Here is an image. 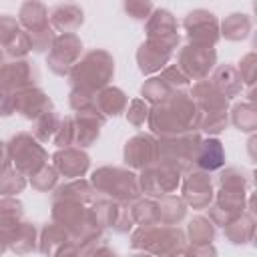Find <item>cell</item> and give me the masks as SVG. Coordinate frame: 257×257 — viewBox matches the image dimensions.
<instances>
[{"label":"cell","instance_id":"cell-48","mask_svg":"<svg viewBox=\"0 0 257 257\" xmlns=\"http://www.w3.org/2000/svg\"><path fill=\"white\" fill-rule=\"evenodd\" d=\"M239 76L243 80V86H249L253 88L255 84V76H257V58H255V52H247L241 60H239Z\"/></svg>","mask_w":257,"mask_h":257},{"label":"cell","instance_id":"cell-25","mask_svg":"<svg viewBox=\"0 0 257 257\" xmlns=\"http://www.w3.org/2000/svg\"><path fill=\"white\" fill-rule=\"evenodd\" d=\"M145 34L147 38H181L179 36V22L175 14L167 8H155L151 16L145 20Z\"/></svg>","mask_w":257,"mask_h":257},{"label":"cell","instance_id":"cell-29","mask_svg":"<svg viewBox=\"0 0 257 257\" xmlns=\"http://www.w3.org/2000/svg\"><path fill=\"white\" fill-rule=\"evenodd\" d=\"M253 30V20L245 12H231L225 20H219V34L229 42L245 40Z\"/></svg>","mask_w":257,"mask_h":257},{"label":"cell","instance_id":"cell-7","mask_svg":"<svg viewBox=\"0 0 257 257\" xmlns=\"http://www.w3.org/2000/svg\"><path fill=\"white\" fill-rule=\"evenodd\" d=\"M8 159L14 169H18L24 177L34 175L42 165L48 163V153L44 145L32 133H16L6 143Z\"/></svg>","mask_w":257,"mask_h":257},{"label":"cell","instance_id":"cell-19","mask_svg":"<svg viewBox=\"0 0 257 257\" xmlns=\"http://www.w3.org/2000/svg\"><path fill=\"white\" fill-rule=\"evenodd\" d=\"M50 108H54V104L40 86H28L14 92V112L26 120H34Z\"/></svg>","mask_w":257,"mask_h":257},{"label":"cell","instance_id":"cell-27","mask_svg":"<svg viewBox=\"0 0 257 257\" xmlns=\"http://www.w3.org/2000/svg\"><path fill=\"white\" fill-rule=\"evenodd\" d=\"M255 227H257L255 215L245 209L241 215L233 217L227 225H223V235L233 245H245L255 239Z\"/></svg>","mask_w":257,"mask_h":257},{"label":"cell","instance_id":"cell-31","mask_svg":"<svg viewBox=\"0 0 257 257\" xmlns=\"http://www.w3.org/2000/svg\"><path fill=\"white\" fill-rule=\"evenodd\" d=\"M48 6L42 2V0H24L18 8V22L20 26L30 32V30H36V28H42V26H48Z\"/></svg>","mask_w":257,"mask_h":257},{"label":"cell","instance_id":"cell-30","mask_svg":"<svg viewBox=\"0 0 257 257\" xmlns=\"http://www.w3.org/2000/svg\"><path fill=\"white\" fill-rule=\"evenodd\" d=\"M187 203L183 201L181 195L169 193L157 199V213H159V223L163 225H179L187 217Z\"/></svg>","mask_w":257,"mask_h":257},{"label":"cell","instance_id":"cell-21","mask_svg":"<svg viewBox=\"0 0 257 257\" xmlns=\"http://www.w3.org/2000/svg\"><path fill=\"white\" fill-rule=\"evenodd\" d=\"M227 161V153L223 143L217 137H205L201 139L199 147H197V155H195V167L207 173H215L219 169L225 167Z\"/></svg>","mask_w":257,"mask_h":257},{"label":"cell","instance_id":"cell-50","mask_svg":"<svg viewBox=\"0 0 257 257\" xmlns=\"http://www.w3.org/2000/svg\"><path fill=\"white\" fill-rule=\"evenodd\" d=\"M114 233H118V235H126V233H131L133 229H135V219H133V215H131V209H128V205H120V209H118V215H116V219H114V223H112V227H110Z\"/></svg>","mask_w":257,"mask_h":257},{"label":"cell","instance_id":"cell-34","mask_svg":"<svg viewBox=\"0 0 257 257\" xmlns=\"http://www.w3.org/2000/svg\"><path fill=\"white\" fill-rule=\"evenodd\" d=\"M173 92H175V88L161 74L149 76L141 86V98H145L149 104H159V102L167 100Z\"/></svg>","mask_w":257,"mask_h":257},{"label":"cell","instance_id":"cell-9","mask_svg":"<svg viewBox=\"0 0 257 257\" xmlns=\"http://www.w3.org/2000/svg\"><path fill=\"white\" fill-rule=\"evenodd\" d=\"M82 40L76 32H58L50 50L46 52V66L56 76H68L70 68L82 56Z\"/></svg>","mask_w":257,"mask_h":257},{"label":"cell","instance_id":"cell-52","mask_svg":"<svg viewBox=\"0 0 257 257\" xmlns=\"http://www.w3.org/2000/svg\"><path fill=\"white\" fill-rule=\"evenodd\" d=\"M183 255H193V257H197V255H217V249L213 247V243H209V245H191V243H187L185 249H183Z\"/></svg>","mask_w":257,"mask_h":257},{"label":"cell","instance_id":"cell-18","mask_svg":"<svg viewBox=\"0 0 257 257\" xmlns=\"http://www.w3.org/2000/svg\"><path fill=\"white\" fill-rule=\"evenodd\" d=\"M52 167L64 179H78L90 171V157L80 147H62L52 155Z\"/></svg>","mask_w":257,"mask_h":257},{"label":"cell","instance_id":"cell-46","mask_svg":"<svg viewBox=\"0 0 257 257\" xmlns=\"http://www.w3.org/2000/svg\"><path fill=\"white\" fill-rule=\"evenodd\" d=\"M20 30H22V26H20V22H18L16 16H12V14H2V16H0V48L4 50V48L18 36Z\"/></svg>","mask_w":257,"mask_h":257},{"label":"cell","instance_id":"cell-43","mask_svg":"<svg viewBox=\"0 0 257 257\" xmlns=\"http://www.w3.org/2000/svg\"><path fill=\"white\" fill-rule=\"evenodd\" d=\"M219 187H237V189H247L249 187V173L239 169V167H227L219 169Z\"/></svg>","mask_w":257,"mask_h":257},{"label":"cell","instance_id":"cell-41","mask_svg":"<svg viewBox=\"0 0 257 257\" xmlns=\"http://www.w3.org/2000/svg\"><path fill=\"white\" fill-rule=\"evenodd\" d=\"M28 34V40H30V50L32 52H38V54H44L50 50L52 42H54V28L48 24V26H42V28H36V30H30L26 32Z\"/></svg>","mask_w":257,"mask_h":257},{"label":"cell","instance_id":"cell-20","mask_svg":"<svg viewBox=\"0 0 257 257\" xmlns=\"http://www.w3.org/2000/svg\"><path fill=\"white\" fill-rule=\"evenodd\" d=\"M193 100L197 102L201 114H211V112H225L229 110V98H225L209 78L195 80L191 92Z\"/></svg>","mask_w":257,"mask_h":257},{"label":"cell","instance_id":"cell-23","mask_svg":"<svg viewBox=\"0 0 257 257\" xmlns=\"http://www.w3.org/2000/svg\"><path fill=\"white\" fill-rule=\"evenodd\" d=\"M96 189L90 181L78 177V179H66L64 183L56 185L52 189V201H76L82 205H90L96 199Z\"/></svg>","mask_w":257,"mask_h":257},{"label":"cell","instance_id":"cell-4","mask_svg":"<svg viewBox=\"0 0 257 257\" xmlns=\"http://www.w3.org/2000/svg\"><path fill=\"white\" fill-rule=\"evenodd\" d=\"M88 181L92 183L96 193L124 205H131L135 199L141 197L139 177L128 167H112V165L98 167L90 173Z\"/></svg>","mask_w":257,"mask_h":257},{"label":"cell","instance_id":"cell-13","mask_svg":"<svg viewBox=\"0 0 257 257\" xmlns=\"http://www.w3.org/2000/svg\"><path fill=\"white\" fill-rule=\"evenodd\" d=\"M181 197L187 203V207L195 209V211H203L213 203L215 197V187H213V179L211 173L201 171V169H191L185 173V177L181 179Z\"/></svg>","mask_w":257,"mask_h":257},{"label":"cell","instance_id":"cell-45","mask_svg":"<svg viewBox=\"0 0 257 257\" xmlns=\"http://www.w3.org/2000/svg\"><path fill=\"white\" fill-rule=\"evenodd\" d=\"M122 10L128 18L137 22H145L155 10V2L153 0H122Z\"/></svg>","mask_w":257,"mask_h":257},{"label":"cell","instance_id":"cell-3","mask_svg":"<svg viewBox=\"0 0 257 257\" xmlns=\"http://www.w3.org/2000/svg\"><path fill=\"white\" fill-rule=\"evenodd\" d=\"M114 76V58L104 48H92L88 52H82V56L76 60V64L68 72L70 86L84 88L98 92L106 84H110Z\"/></svg>","mask_w":257,"mask_h":257},{"label":"cell","instance_id":"cell-28","mask_svg":"<svg viewBox=\"0 0 257 257\" xmlns=\"http://www.w3.org/2000/svg\"><path fill=\"white\" fill-rule=\"evenodd\" d=\"M126 104H128V96H126V92H124L122 88H118V86L106 84L104 88H100V90L96 92V106H98V110H100L106 118L124 114Z\"/></svg>","mask_w":257,"mask_h":257},{"label":"cell","instance_id":"cell-2","mask_svg":"<svg viewBox=\"0 0 257 257\" xmlns=\"http://www.w3.org/2000/svg\"><path fill=\"white\" fill-rule=\"evenodd\" d=\"M187 235L179 225H135L131 231V247L151 255H183Z\"/></svg>","mask_w":257,"mask_h":257},{"label":"cell","instance_id":"cell-1","mask_svg":"<svg viewBox=\"0 0 257 257\" xmlns=\"http://www.w3.org/2000/svg\"><path fill=\"white\" fill-rule=\"evenodd\" d=\"M201 110L193 96L185 90H175L167 100L159 104H151L147 128L151 135L159 137H173L187 131H199Z\"/></svg>","mask_w":257,"mask_h":257},{"label":"cell","instance_id":"cell-24","mask_svg":"<svg viewBox=\"0 0 257 257\" xmlns=\"http://www.w3.org/2000/svg\"><path fill=\"white\" fill-rule=\"evenodd\" d=\"M8 249L16 255H26L38 251V229L30 221H18L8 227Z\"/></svg>","mask_w":257,"mask_h":257},{"label":"cell","instance_id":"cell-51","mask_svg":"<svg viewBox=\"0 0 257 257\" xmlns=\"http://www.w3.org/2000/svg\"><path fill=\"white\" fill-rule=\"evenodd\" d=\"M14 114V92L0 88V118H8Z\"/></svg>","mask_w":257,"mask_h":257},{"label":"cell","instance_id":"cell-22","mask_svg":"<svg viewBox=\"0 0 257 257\" xmlns=\"http://www.w3.org/2000/svg\"><path fill=\"white\" fill-rule=\"evenodd\" d=\"M48 22L54 32H76L84 24V10L80 4L62 2L48 12Z\"/></svg>","mask_w":257,"mask_h":257},{"label":"cell","instance_id":"cell-33","mask_svg":"<svg viewBox=\"0 0 257 257\" xmlns=\"http://www.w3.org/2000/svg\"><path fill=\"white\" fill-rule=\"evenodd\" d=\"M229 124H233L241 133H255L257 128V106L255 102H237L229 112Z\"/></svg>","mask_w":257,"mask_h":257},{"label":"cell","instance_id":"cell-8","mask_svg":"<svg viewBox=\"0 0 257 257\" xmlns=\"http://www.w3.org/2000/svg\"><path fill=\"white\" fill-rule=\"evenodd\" d=\"M137 177H139L141 195L159 199L163 195H169V193H177L179 191L183 173L179 169L167 165V163L157 161V163L141 169Z\"/></svg>","mask_w":257,"mask_h":257},{"label":"cell","instance_id":"cell-49","mask_svg":"<svg viewBox=\"0 0 257 257\" xmlns=\"http://www.w3.org/2000/svg\"><path fill=\"white\" fill-rule=\"evenodd\" d=\"M159 74H161V76H163L175 90H183V88H187V86L191 84V80L187 78V74H185L177 64H171V62H169Z\"/></svg>","mask_w":257,"mask_h":257},{"label":"cell","instance_id":"cell-35","mask_svg":"<svg viewBox=\"0 0 257 257\" xmlns=\"http://www.w3.org/2000/svg\"><path fill=\"white\" fill-rule=\"evenodd\" d=\"M60 118H62V116H60L54 108L42 112L38 118L32 120V135H34L42 145H44V143H52V139H54V135H56V131H58Z\"/></svg>","mask_w":257,"mask_h":257},{"label":"cell","instance_id":"cell-47","mask_svg":"<svg viewBox=\"0 0 257 257\" xmlns=\"http://www.w3.org/2000/svg\"><path fill=\"white\" fill-rule=\"evenodd\" d=\"M72 141H74V118L72 114L70 116H62L60 118V124H58V131L52 139V145L56 149H62V147H72Z\"/></svg>","mask_w":257,"mask_h":257},{"label":"cell","instance_id":"cell-54","mask_svg":"<svg viewBox=\"0 0 257 257\" xmlns=\"http://www.w3.org/2000/svg\"><path fill=\"white\" fill-rule=\"evenodd\" d=\"M8 251V229L0 227V255Z\"/></svg>","mask_w":257,"mask_h":257},{"label":"cell","instance_id":"cell-36","mask_svg":"<svg viewBox=\"0 0 257 257\" xmlns=\"http://www.w3.org/2000/svg\"><path fill=\"white\" fill-rule=\"evenodd\" d=\"M131 215L135 219V225H155L159 223V213H157V199L141 195L139 199H135L131 205Z\"/></svg>","mask_w":257,"mask_h":257},{"label":"cell","instance_id":"cell-14","mask_svg":"<svg viewBox=\"0 0 257 257\" xmlns=\"http://www.w3.org/2000/svg\"><path fill=\"white\" fill-rule=\"evenodd\" d=\"M38 78H40L38 68L28 58H12L0 66V88L2 90L16 92L28 86H36Z\"/></svg>","mask_w":257,"mask_h":257},{"label":"cell","instance_id":"cell-15","mask_svg":"<svg viewBox=\"0 0 257 257\" xmlns=\"http://www.w3.org/2000/svg\"><path fill=\"white\" fill-rule=\"evenodd\" d=\"M122 161L128 169L141 171L157 163V137L151 133H137L124 143Z\"/></svg>","mask_w":257,"mask_h":257},{"label":"cell","instance_id":"cell-53","mask_svg":"<svg viewBox=\"0 0 257 257\" xmlns=\"http://www.w3.org/2000/svg\"><path fill=\"white\" fill-rule=\"evenodd\" d=\"M10 165V159H8V151H6V143L0 141V171L6 169Z\"/></svg>","mask_w":257,"mask_h":257},{"label":"cell","instance_id":"cell-11","mask_svg":"<svg viewBox=\"0 0 257 257\" xmlns=\"http://www.w3.org/2000/svg\"><path fill=\"white\" fill-rule=\"evenodd\" d=\"M175 54H177V66L187 74V78L191 82L209 78V74L217 66L215 46H201V44H189L187 42Z\"/></svg>","mask_w":257,"mask_h":257},{"label":"cell","instance_id":"cell-39","mask_svg":"<svg viewBox=\"0 0 257 257\" xmlns=\"http://www.w3.org/2000/svg\"><path fill=\"white\" fill-rule=\"evenodd\" d=\"M24 219V205L16 197H0V227H12Z\"/></svg>","mask_w":257,"mask_h":257},{"label":"cell","instance_id":"cell-6","mask_svg":"<svg viewBox=\"0 0 257 257\" xmlns=\"http://www.w3.org/2000/svg\"><path fill=\"white\" fill-rule=\"evenodd\" d=\"M199 131H187L173 137H159L157 139V161L167 163L179 169L183 175L195 167L197 147L201 143Z\"/></svg>","mask_w":257,"mask_h":257},{"label":"cell","instance_id":"cell-5","mask_svg":"<svg viewBox=\"0 0 257 257\" xmlns=\"http://www.w3.org/2000/svg\"><path fill=\"white\" fill-rule=\"evenodd\" d=\"M50 217L60 227H64L76 243L100 237L104 233V229H100L98 223L94 221L90 207L76 203V201H60V199L52 201Z\"/></svg>","mask_w":257,"mask_h":257},{"label":"cell","instance_id":"cell-55","mask_svg":"<svg viewBox=\"0 0 257 257\" xmlns=\"http://www.w3.org/2000/svg\"><path fill=\"white\" fill-rule=\"evenodd\" d=\"M4 62H6V54H4V50L0 48V66H2Z\"/></svg>","mask_w":257,"mask_h":257},{"label":"cell","instance_id":"cell-17","mask_svg":"<svg viewBox=\"0 0 257 257\" xmlns=\"http://www.w3.org/2000/svg\"><path fill=\"white\" fill-rule=\"evenodd\" d=\"M72 118H74V141H72V147H80V149L92 147L100 137V128L104 126L106 116L98 110V106H94V108H88V110L74 112Z\"/></svg>","mask_w":257,"mask_h":257},{"label":"cell","instance_id":"cell-38","mask_svg":"<svg viewBox=\"0 0 257 257\" xmlns=\"http://www.w3.org/2000/svg\"><path fill=\"white\" fill-rule=\"evenodd\" d=\"M58 171L52 167V163H46L34 175L28 177V185L38 193H52V189L58 185Z\"/></svg>","mask_w":257,"mask_h":257},{"label":"cell","instance_id":"cell-16","mask_svg":"<svg viewBox=\"0 0 257 257\" xmlns=\"http://www.w3.org/2000/svg\"><path fill=\"white\" fill-rule=\"evenodd\" d=\"M38 251L42 255H78L76 241L56 221L44 223L38 229Z\"/></svg>","mask_w":257,"mask_h":257},{"label":"cell","instance_id":"cell-44","mask_svg":"<svg viewBox=\"0 0 257 257\" xmlns=\"http://www.w3.org/2000/svg\"><path fill=\"white\" fill-rule=\"evenodd\" d=\"M68 104H70V108H72L74 112L94 108V106H96V92H92V90H84V88H76V86H70V92H68Z\"/></svg>","mask_w":257,"mask_h":257},{"label":"cell","instance_id":"cell-10","mask_svg":"<svg viewBox=\"0 0 257 257\" xmlns=\"http://www.w3.org/2000/svg\"><path fill=\"white\" fill-rule=\"evenodd\" d=\"M181 38H147L139 48H137V66L145 76L159 74L175 56L179 48Z\"/></svg>","mask_w":257,"mask_h":257},{"label":"cell","instance_id":"cell-32","mask_svg":"<svg viewBox=\"0 0 257 257\" xmlns=\"http://www.w3.org/2000/svg\"><path fill=\"white\" fill-rule=\"evenodd\" d=\"M215 233H217V227L205 215H195L189 221L187 231H185L187 243H191V245H209L215 241Z\"/></svg>","mask_w":257,"mask_h":257},{"label":"cell","instance_id":"cell-26","mask_svg":"<svg viewBox=\"0 0 257 257\" xmlns=\"http://www.w3.org/2000/svg\"><path fill=\"white\" fill-rule=\"evenodd\" d=\"M209 80H211L213 86H215L225 98H229V100L237 98V96L241 94V90H243V80H241V76H239V70H237L235 64H229V62L217 64V66L213 68V72L209 74Z\"/></svg>","mask_w":257,"mask_h":257},{"label":"cell","instance_id":"cell-40","mask_svg":"<svg viewBox=\"0 0 257 257\" xmlns=\"http://www.w3.org/2000/svg\"><path fill=\"white\" fill-rule=\"evenodd\" d=\"M149 110H151V104L145 100V98H133L128 100L126 104V110H124V116H126V122L135 128H143L147 124V118H149Z\"/></svg>","mask_w":257,"mask_h":257},{"label":"cell","instance_id":"cell-42","mask_svg":"<svg viewBox=\"0 0 257 257\" xmlns=\"http://www.w3.org/2000/svg\"><path fill=\"white\" fill-rule=\"evenodd\" d=\"M227 126H229V110H225V112L201 114L199 131L207 133L209 137H217V135H221V133H223Z\"/></svg>","mask_w":257,"mask_h":257},{"label":"cell","instance_id":"cell-12","mask_svg":"<svg viewBox=\"0 0 257 257\" xmlns=\"http://www.w3.org/2000/svg\"><path fill=\"white\" fill-rule=\"evenodd\" d=\"M183 28L189 44L215 46L221 40L219 34V18L205 8H195L183 18Z\"/></svg>","mask_w":257,"mask_h":257},{"label":"cell","instance_id":"cell-37","mask_svg":"<svg viewBox=\"0 0 257 257\" xmlns=\"http://www.w3.org/2000/svg\"><path fill=\"white\" fill-rule=\"evenodd\" d=\"M26 187L28 179L12 165L0 171V197H18Z\"/></svg>","mask_w":257,"mask_h":257}]
</instances>
